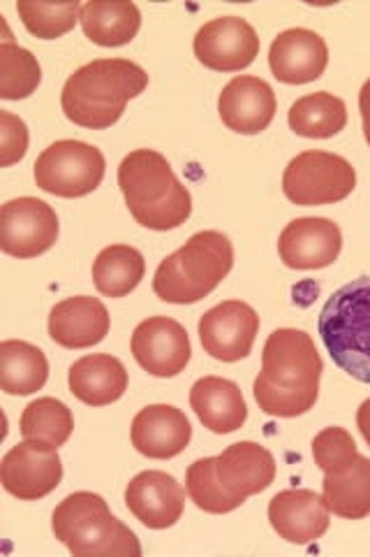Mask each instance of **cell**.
Instances as JSON below:
<instances>
[{
	"label": "cell",
	"mask_w": 370,
	"mask_h": 557,
	"mask_svg": "<svg viewBox=\"0 0 370 557\" xmlns=\"http://www.w3.org/2000/svg\"><path fill=\"white\" fill-rule=\"evenodd\" d=\"M118 186L132 219L149 231H174L192 214L190 190L153 149H137L120 161Z\"/></svg>",
	"instance_id": "obj_4"
},
{
	"label": "cell",
	"mask_w": 370,
	"mask_h": 557,
	"mask_svg": "<svg viewBox=\"0 0 370 557\" xmlns=\"http://www.w3.org/2000/svg\"><path fill=\"white\" fill-rule=\"evenodd\" d=\"M343 233L329 219L304 216L288 223L280 233L278 253L290 270H322L339 260Z\"/></svg>",
	"instance_id": "obj_15"
},
{
	"label": "cell",
	"mask_w": 370,
	"mask_h": 557,
	"mask_svg": "<svg viewBox=\"0 0 370 557\" xmlns=\"http://www.w3.org/2000/svg\"><path fill=\"white\" fill-rule=\"evenodd\" d=\"M324 362L304 330L278 327L261 351V372L255 379V399L264 413L296 418L308 413L320 397Z\"/></svg>",
	"instance_id": "obj_1"
},
{
	"label": "cell",
	"mask_w": 370,
	"mask_h": 557,
	"mask_svg": "<svg viewBox=\"0 0 370 557\" xmlns=\"http://www.w3.org/2000/svg\"><path fill=\"white\" fill-rule=\"evenodd\" d=\"M146 86L149 75L142 65L128 59H98L67 77L61 108L73 124L104 131L116 124L126 112V104L142 96Z\"/></svg>",
	"instance_id": "obj_3"
},
{
	"label": "cell",
	"mask_w": 370,
	"mask_h": 557,
	"mask_svg": "<svg viewBox=\"0 0 370 557\" xmlns=\"http://www.w3.org/2000/svg\"><path fill=\"white\" fill-rule=\"evenodd\" d=\"M130 513L151 530H167L181 520L186 509V487L167 472L137 474L126 487Z\"/></svg>",
	"instance_id": "obj_16"
},
{
	"label": "cell",
	"mask_w": 370,
	"mask_h": 557,
	"mask_svg": "<svg viewBox=\"0 0 370 557\" xmlns=\"http://www.w3.org/2000/svg\"><path fill=\"white\" fill-rule=\"evenodd\" d=\"M195 57L216 73H239L255 63L259 38L255 28L241 16H218L204 24L195 35Z\"/></svg>",
	"instance_id": "obj_13"
},
{
	"label": "cell",
	"mask_w": 370,
	"mask_h": 557,
	"mask_svg": "<svg viewBox=\"0 0 370 557\" xmlns=\"http://www.w3.org/2000/svg\"><path fill=\"white\" fill-rule=\"evenodd\" d=\"M290 128L308 139H327L339 135L347 126L345 102L327 91H317L298 98L288 114Z\"/></svg>",
	"instance_id": "obj_28"
},
{
	"label": "cell",
	"mask_w": 370,
	"mask_h": 557,
	"mask_svg": "<svg viewBox=\"0 0 370 557\" xmlns=\"http://www.w3.org/2000/svg\"><path fill=\"white\" fill-rule=\"evenodd\" d=\"M42 82V67L28 49L10 38L0 45V98L24 100L35 94Z\"/></svg>",
	"instance_id": "obj_30"
},
{
	"label": "cell",
	"mask_w": 370,
	"mask_h": 557,
	"mask_svg": "<svg viewBox=\"0 0 370 557\" xmlns=\"http://www.w3.org/2000/svg\"><path fill=\"white\" fill-rule=\"evenodd\" d=\"M276 479L271 450L255 442L227 446L216 458H202L188 467L186 491L206 513H229L267 491Z\"/></svg>",
	"instance_id": "obj_2"
},
{
	"label": "cell",
	"mask_w": 370,
	"mask_h": 557,
	"mask_svg": "<svg viewBox=\"0 0 370 557\" xmlns=\"http://www.w3.org/2000/svg\"><path fill=\"white\" fill-rule=\"evenodd\" d=\"M190 407L204 428L216 434H229L243 428L248 407L234 381L222 376H204L190 391Z\"/></svg>",
	"instance_id": "obj_22"
},
{
	"label": "cell",
	"mask_w": 370,
	"mask_h": 557,
	"mask_svg": "<svg viewBox=\"0 0 370 557\" xmlns=\"http://www.w3.org/2000/svg\"><path fill=\"white\" fill-rule=\"evenodd\" d=\"M324 502L329 511L347 520L370 516V458L359 456L336 472L324 474Z\"/></svg>",
	"instance_id": "obj_24"
},
{
	"label": "cell",
	"mask_w": 370,
	"mask_h": 557,
	"mask_svg": "<svg viewBox=\"0 0 370 557\" xmlns=\"http://www.w3.org/2000/svg\"><path fill=\"white\" fill-rule=\"evenodd\" d=\"M276 108L278 102L271 86L251 75L234 77L218 98L222 124L241 135H257L267 131L276 116Z\"/></svg>",
	"instance_id": "obj_17"
},
{
	"label": "cell",
	"mask_w": 370,
	"mask_h": 557,
	"mask_svg": "<svg viewBox=\"0 0 370 557\" xmlns=\"http://www.w3.org/2000/svg\"><path fill=\"white\" fill-rule=\"evenodd\" d=\"M259 333L257 311L241 300H227L208 309L200 319L204 351L222 362L248 358Z\"/></svg>",
	"instance_id": "obj_12"
},
{
	"label": "cell",
	"mask_w": 370,
	"mask_h": 557,
	"mask_svg": "<svg viewBox=\"0 0 370 557\" xmlns=\"http://www.w3.org/2000/svg\"><path fill=\"white\" fill-rule=\"evenodd\" d=\"M28 151V128L20 116L0 110V165L20 163Z\"/></svg>",
	"instance_id": "obj_33"
},
{
	"label": "cell",
	"mask_w": 370,
	"mask_h": 557,
	"mask_svg": "<svg viewBox=\"0 0 370 557\" xmlns=\"http://www.w3.org/2000/svg\"><path fill=\"white\" fill-rule=\"evenodd\" d=\"M22 434L28 442H40L47 446H63L75 430L73 411L54 397H40L30 403L22 413Z\"/></svg>",
	"instance_id": "obj_29"
},
{
	"label": "cell",
	"mask_w": 370,
	"mask_h": 557,
	"mask_svg": "<svg viewBox=\"0 0 370 557\" xmlns=\"http://www.w3.org/2000/svg\"><path fill=\"white\" fill-rule=\"evenodd\" d=\"M359 112H361V121H363V137H366L368 147H370V79L361 86Z\"/></svg>",
	"instance_id": "obj_34"
},
{
	"label": "cell",
	"mask_w": 370,
	"mask_h": 557,
	"mask_svg": "<svg viewBox=\"0 0 370 557\" xmlns=\"http://www.w3.org/2000/svg\"><path fill=\"white\" fill-rule=\"evenodd\" d=\"M359 456L357 444L352 440V434L343 428H324L317 437L312 440V458L315 465L322 469L324 474L336 472L349 460Z\"/></svg>",
	"instance_id": "obj_32"
},
{
	"label": "cell",
	"mask_w": 370,
	"mask_h": 557,
	"mask_svg": "<svg viewBox=\"0 0 370 557\" xmlns=\"http://www.w3.org/2000/svg\"><path fill=\"white\" fill-rule=\"evenodd\" d=\"M86 38L100 47H123L135 40L142 26V12L135 3H104L91 0L79 14Z\"/></svg>",
	"instance_id": "obj_25"
},
{
	"label": "cell",
	"mask_w": 370,
	"mask_h": 557,
	"mask_svg": "<svg viewBox=\"0 0 370 557\" xmlns=\"http://www.w3.org/2000/svg\"><path fill=\"white\" fill-rule=\"evenodd\" d=\"M51 530L75 557L142 555L137 534L123 525L95 493L67 495L51 516Z\"/></svg>",
	"instance_id": "obj_6"
},
{
	"label": "cell",
	"mask_w": 370,
	"mask_h": 557,
	"mask_svg": "<svg viewBox=\"0 0 370 557\" xmlns=\"http://www.w3.org/2000/svg\"><path fill=\"white\" fill-rule=\"evenodd\" d=\"M146 260L128 244H112L102 249L93 263V284L107 298H126L144 278Z\"/></svg>",
	"instance_id": "obj_27"
},
{
	"label": "cell",
	"mask_w": 370,
	"mask_h": 557,
	"mask_svg": "<svg viewBox=\"0 0 370 557\" xmlns=\"http://www.w3.org/2000/svg\"><path fill=\"white\" fill-rule=\"evenodd\" d=\"M357 428L361 432V437L366 440V444L370 446V397L359 407L357 411Z\"/></svg>",
	"instance_id": "obj_35"
},
{
	"label": "cell",
	"mask_w": 370,
	"mask_h": 557,
	"mask_svg": "<svg viewBox=\"0 0 370 557\" xmlns=\"http://www.w3.org/2000/svg\"><path fill=\"white\" fill-rule=\"evenodd\" d=\"M132 446L146 458L169 460L183 453L192 440L188 416L171 405H151L132 421Z\"/></svg>",
	"instance_id": "obj_20"
},
{
	"label": "cell",
	"mask_w": 370,
	"mask_h": 557,
	"mask_svg": "<svg viewBox=\"0 0 370 557\" xmlns=\"http://www.w3.org/2000/svg\"><path fill=\"white\" fill-rule=\"evenodd\" d=\"M104 156L98 147L79 139H61L49 145L35 161V184L59 198H84L104 180Z\"/></svg>",
	"instance_id": "obj_8"
},
{
	"label": "cell",
	"mask_w": 370,
	"mask_h": 557,
	"mask_svg": "<svg viewBox=\"0 0 370 557\" xmlns=\"http://www.w3.org/2000/svg\"><path fill=\"white\" fill-rule=\"evenodd\" d=\"M63 479V462L59 448L40 442H22L8 450L0 465L3 487L24 502L42 499L54 493Z\"/></svg>",
	"instance_id": "obj_11"
},
{
	"label": "cell",
	"mask_w": 370,
	"mask_h": 557,
	"mask_svg": "<svg viewBox=\"0 0 370 557\" xmlns=\"http://www.w3.org/2000/svg\"><path fill=\"white\" fill-rule=\"evenodd\" d=\"M49 379V362L42 348L22 339L0 344V388L8 395H33Z\"/></svg>",
	"instance_id": "obj_26"
},
{
	"label": "cell",
	"mask_w": 370,
	"mask_h": 557,
	"mask_svg": "<svg viewBox=\"0 0 370 557\" xmlns=\"http://www.w3.org/2000/svg\"><path fill=\"white\" fill-rule=\"evenodd\" d=\"M69 391L88 407L112 405L128 391V372L123 362L107 354L79 358L67 374Z\"/></svg>",
	"instance_id": "obj_23"
},
{
	"label": "cell",
	"mask_w": 370,
	"mask_h": 557,
	"mask_svg": "<svg viewBox=\"0 0 370 557\" xmlns=\"http://www.w3.org/2000/svg\"><path fill=\"white\" fill-rule=\"evenodd\" d=\"M357 186V172L349 161L329 151H304L290 161L283 174V190L290 202L317 207L345 200Z\"/></svg>",
	"instance_id": "obj_9"
},
{
	"label": "cell",
	"mask_w": 370,
	"mask_h": 557,
	"mask_svg": "<svg viewBox=\"0 0 370 557\" xmlns=\"http://www.w3.org/2000/svg\"><path fill=\"white\" fill-rule=\"evenodd\" d=\"M317 327L333 362L352 379L370 383V276L333 293Z\"/></svg>",
	"instance_id": "obj_7"
},
{
	"label": "cell",
	"mask_w": 370,
	"mask_h": 557,
	"mask_svg": "<svg viewBox=\"0 0 370 557\" xmlns=\"http://www.w3.org/2000/svg\"><path fill=\"white\" fill-rule=\"evenodd\" d=\"M110 311L91 295H75L49 313V337L63 348H91L110 335Z\"/></svg>",
	"instance_id": "obj_21"
},
{
	"label": "cell",
	"mask_w": 370,
	"mask_h": 557,
	"mask_svg": "<svg viewBox=\"0 0 370 557\" xmlns=\"http://www.w3.org/2000/svg\"><path fill=\"white\" fill-rule=\"evenodd\" d=\"M269 65L278 82L308 84L320 79L329 65V47L322 35L308 28L283 30L269 49Z\"/></svg>",
	"instance_id": "obj_18"
},
{
	"label": "cell",
	"mask_w": 370,
	"mask_h": 557,
	"mask_svg": "<svg viewBox=\"0 0 370 557\" xmlns=\"http://www.w3.org/2000/svg\"><path fill=\"white\" fill-rule=\"evenodd\" d=\"M234 268V247L218 231L192 235L155 270L153 293L163 302L195 305L214 293Z\"/></svg>",
	"instance_id": "obj_5"
},
{
	"label": "cell",
	"mask_w": 370,
	"mask_h": 557,
	"mask_svg": "<svg viewBox=\"0 0 370 557\" xmlns=\"http://www.w3.org/2000/svg\"><path fill=\"white\" fill-rule=\"evenodd\" d=\"M331 511L324 497L312 491H283L269 502V522L290 544H312L329 530Z\"/></svg>",
	"instance_id": "obj_19"
},
{
	"label": "cell",
	"mask_w": 370,
	"mask_h": 557,
	"mask_svg": "<svg viewBox=\"0 0 370 557\" xmlns=\"http://www.w3.org/2000/svg\"><path fill=\"white\" fill-rule=\"evenodd\" d=\"M59 239V216L38 198H16L0 209V249L14 258L47 253Z\"/></svg>",
	"instance_id": "obj_10"
},
{
	"label": "cell",
	"mask_w": 370,
	"mask_h": 557,
	"mask_svg": "<svg viewBox=\"0 0 370 557\" xmlns=\"http://www.w3.org/2000/svg\"><path fill=\"white\" fill-rule=\"evenodd\" d=\"M132 356L151 376H179L190 362L192 346L186 327L167 317H151L132 333Z\"/></svg>",
	"instance_id": "obj_14"
},
{
	"label": "cell",
	"mask_w": 370,
	"mask_h": 557,
	"mask_svg": "<svg viewBox=\"0 0 370 557\" xmlns=\"http://www.w3.org/2000/svg\"><path fill=\"white\" fill-rule=\"evenodd\" d=\"M16 12H20L24 26L28 33L40 40H56L61 35L69 33L79 22L81 3H26L20 0L16 3Z\"/></svg>",
	"instance_id": "obj_31"
}]
</instances>
